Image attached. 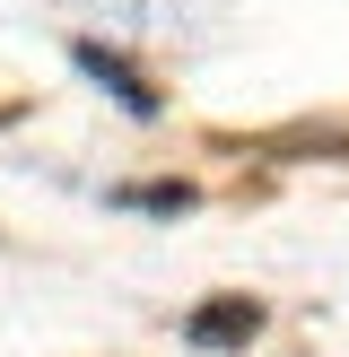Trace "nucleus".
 Returning <instances> with one entry per match:
<instances>
[{
  "instance_id": "obj_1",
  "label": "nucleus",
  "mask_w": 349,
  "mask_h": 357,
  "mask_svg": "<svg viewBox=\"0 0 349 357\" xmlns=\"http://www.w3.org/2000/svg\"><path fill=\"white\" fill-rule=\"evenodd\" d=\"M253 331H262V305H244V296H218V305H201V314L184 323V340H192V349H244Z\"/></svg>"
},
{
  "instance_id": "obj_2",
  "label": "nucleus",
  "mask_w": 349,
  "mask_h": 357,
  "mask_svg": "<svg viewBox=\"0 0 349 357\" xmlns=\"http://www.w3.org/2000/svg\"><path fill=\"white\" fill-rule=\"evenodd\" d=\"M79 70H87V79H96L114 105H131V114H157V96L140 87V70L122 61V52H105V44H79Z\"/></svg>"
},
{
  "instance_id": "obj_3",
  "label": "nucleus",
  "mask_w": 349,
  "mask_h": 357,
  "mask_svg": "<svg viewBox=\"0 0 349 357\" xmlns=\"http://www.w3.org/2000/svg\"><path fill=\"white\" fill-rule=\"evenodd\" d=\"M131 209H192V192L184 183H140V192H122Z\"/></svg>"
}]
</instances>
